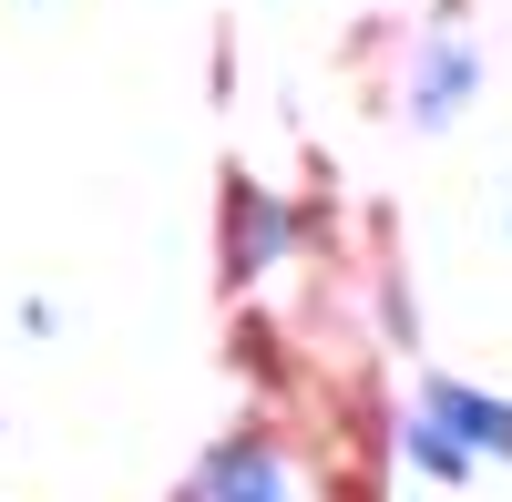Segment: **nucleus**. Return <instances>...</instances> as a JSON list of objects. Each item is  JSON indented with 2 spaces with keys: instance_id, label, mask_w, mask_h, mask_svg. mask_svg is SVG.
Listing matches in <instances>:
<instances>
[{
  "instance_id": "nucleus-1",
  "label": "nucleus",
  "mask_w": 512,
  "mask_h": 502,
  "mask_svg": "<svg viewBox=\"0 0 512 502\" xmlns=\"http://www.w3.org/2000/svg\"><path fill=\"white\" fill-rule=\"evenodd\" d=\"M431 421H441L461 451H512V410H502V400H482V390H461V380H441V390H431Z\"/></svg>"
},
{
  "instance_id": "nucleus-2",
  "label": "nucleus",
  "mask_w": 512,
  "mask_h": 502,
  "mask_svg": "<svg viewBox=\"0 0 512 502\" xmlns=\"http://www.w3.org/2000/svg\"><path fill=\"white\" fill-rule=\"evenodd\" d=\"M205 492L216 502H287V482H277V462L256 441H236V451H216V472H205Z\"/></svg>"
},
{
  "instance_id": "nucleus-3",
  "label": "nucleus",
  "mask_w": 512,
  "mask_h": 502,
  "mask_svg": "<svg viewBox=\"0 0 512 502\" xmlns=\"http://www.w3.org/2000/svg\"><path fill=\"white\" fill-rule=\"evenodd\" d=\"M410 462H420V472H461V441L431 431V421H410Z\"/></svg>"
},
{
  "instance_id": "nucleus-4",
  "label": "nucleus",
  "mask_w": 512,
  "mask_h": 502,
  "mask_svg": "<svg viewBox=\"0 0 512 502\" xmlns=\"http://www.w3.org/2000/svg\"><path fill=\"white\" fill-rule=\"evenodd\" d=\"M461 82H472V62H461V52H451V62H431V93H420V113L441 123V113L461 103Z\"/></svg>"
}]
</instances>
